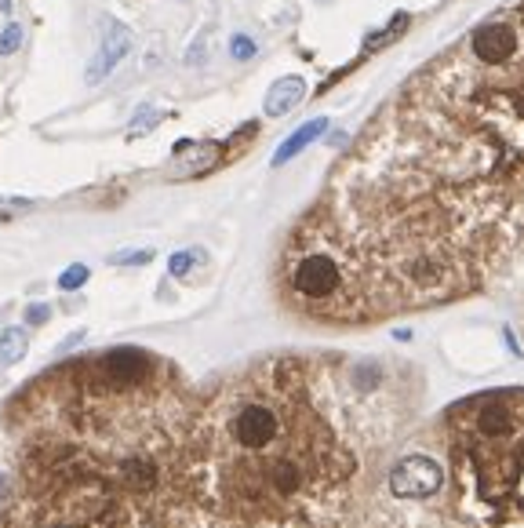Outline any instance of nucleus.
Instances as JSON below:
<instances>
[{
	"label": "nucleus",
	"mask_w": 524,
	"mask_h": 528,
	"mask_svg": "<svg viewBox=\"0 0 524 528\" xmlns=\"http://www.w3.org/2000/svg\"><path fill=\"white\" fill-rule=\"evenodd\" d=\"M284 255L325 277L335 321L462 295L524 255V0L379 106Z\"/></svg>",
	"instance_id": "1"
},
{
	"label": "nucleus",
	"mask_w": 524,
	"mask_h": 528,
	"mask_svg": "<svg viewBox=\"0 0 524 528\" xmlns=\"http://www.w3.org/2000/svg\"><path fill=\"white\" fill-rule=\"evenodd\" d=\"M98 503H8L0 528H98Z\"/></svg>",
	"instance_id": "2"
},
{
	"label": "nucleus",
	"mask_w": 524,
	"mask_h": 528,
	"mask_svg": "<svg viewBox=\"0 0 524 528\" xmlns=\"http://www.w3.org/2000/svg\"><path fill=\"white\" fill-rule=\"evenodd\" d=\"M390 489L397 496H408V499H423L430 492L441 489V466L427 456H408L393 466L390 473Z\"/></svg>",
	"instance_id": "3"
},
{
	"label": "nucleus",
	"mask_w": 524,
	"mask_h": 528,
	"mask_svg": "<svg viewBox=\"0 0 524 528\" xmlns=\"http://www.w3.org/2000/svg\"><path fill=\"white\" fill-rule=\"evenodd\" d=\"M131 47H135V33L124 22L106 19V30H102V47H98V55L91 59V66H88V81L98 84L106 73H114Z\"/></svg>",
	"instance_id": "4"
},
{
	"label": "nucleus",
	"mask_w": 524,
	"mask_h": 528,
	"mask_svg": "<svg viewBox=\"0 0 524 528\" xmlns=\"http://www.w3.org/2000/svg\"><path fill=\"white\" fill-rule=\"evenodd\" d=\"M175 157H179L175 175H197V172L216 168V161L223 157V146L219 142H182Z\"/></svg>",
	"instance_id": "5"
},
{
	"label": "nucleus",
	"mask_w": 524,
	"mask_h": 528,
	"mask_svg": "<svg viewBox=\"0 0 524 528\" xmlns=\"http://www.w3.org/2000/svg\"><path fill=\"white\" fill-rule=\"evenodd\" d=\"M306 98V81L302 77H281L270 91H266V114L270 117H284Z\"/></svg>",
	"instance_id": "6"
},
{
	"label": "nucleus",
	"mask_w": 524,
	"mask_h": 528,
	"mask_svg": "<svg viewBox=\"0 0 524 528\" xmlns=\"http://www.w3.org/2000/svg\"><path fill=\"white\" fill-rule=\"evenodd\" d=\"M328 132V117H317V121H306L299 132H292L281 146H277V153H274V168H281V165H288L292 157H299L313 139H321Z\"/></svg>",
	"instance_id": "7"
},
{
	"label": "nucleus",
	"mask_w": 524,
	"mask_h": 528,
	"mask_svg": "<svg viewBox=\"0 0 524 528\" xmlns=\"http://www.w3.org/2000/svg\"><path fill=\"white\" fill-rule=\"evenodd\" d=\"M30 350V332L26 328H4L0 332V361L4 364H19Z\"/></svg>",
	"instance_id": "8"
},
{
	"label": "nucleus",
	"mask_w": 524,
	"mask_h": 528,
	"mask_svg": "<svg viewBox=\"0 0 524 528\" xmlns=\"http://www.w3.org/2000/svg\"><path fill=\"white\" fill-rule=\"evenodd\" d=\"M404 30H408V15L401 12V15H393V19H390V26H386V30H379V33H372L368 40H364V51H379V47H386V44H390L393 37H401Z\"/></svg>",
	"instance_id": "9"
},
{
	"label": "nucleus",
	"mask_w": 524,
	"mask_h": 528,
	"mask_svg": "<svg viewBox=\"0 0 524 528\" xmlns=\"http://www.w3.org/2000/svg\"><path fill=\"white\" fill-rule=\"evenodd\" d=\"M204 259V251L200 248H186V251H175L172 255V262H168V274L172 277H186L193 267H197V262Z\"/></svg>",
	"instance_id": "10"
},
{
	"label": "nucleus",
	"mask_w": 524,
	"mask_h": 528,
	"mask_svg": "<svg viewBox=\"0 0 524 528\" xmlns=\"http://www.w3.org/2000/svg\"><path fill=\"white\" fill-rule=\"evenodd\" d=\"M255 40L251 37H244V33H233V40H230V55L237 59V63H248V59H255Z\"/></svg>",
	"instance_id": "11"
},
{
	"label": "nucleus",
	"mask_w": 524,
	"mask_h": 528,
	"mask_svg": "<svg viewBox=\"0 0 524 528\" xmlns=\"http://www.w3.org/2000/svg\"><path fill=\"white\" fill-rule=\"evenodd\" d=\"M84 281H88V267H84V262H73L70 270H63V277H59V288H63V292H77Z\"/></svg>",
	"instance_id": "12"
},
{
	"label": "nucleus",
	"mask_w": 524,
	"mask_h": 528,
	"mask_svg": "<svg viewBox=\"0 0 524 528\" xmlns=\"http://www.w3.org/2000/svg\"><path fill=\"white\" fill-rule=\"evenodd\" d=\"M19 44H22V26L8 22L4 30H0V55H12V51H19Z\"/></svg>",
	"instance_id": "13"
},
{
	"label": "nucleus",
	"mask_w": 524,
	"mask_h": 528,
	"mask_svg": "<svg viewBox=\"0 0 524 528\" xmlns=\"http://www.w3.org/2000/svg\"><path fill=\"white\" fill-rule=\"evenodd\" d=\"M149 259H153V251H149V248H139V251H117V255H110L114 267H142V262H149Z\"/></svg>",
	"instance_id": "14"
},
{
	"label": "nucleus",
	"mask_w": 524,
	"mask_h": 528,
	"mask_svg": "<svg viewBox=\"0 0 524 528\" xmlns=\"http://www.w3.org/2000/svg\"><path fill=\"white\" fill-rule=\"evenodd\" d=\"M47 317H51V310H47L44 302H37V306H30V310H26V321H30V325H44Z\"/></svg>",
	"instance_id": "15"
},
{
	"label": "nucleus",
	"mask_w": 524,
	"mask_h": 528,
	"mask_svg": "<svg viewBox=\"0 0 524 528\" xmlns=\"http://www.w3.org/2000/svg\"><path fill=\"white\" fill-rule=\"evenodd\" d=\"M156 121H161V114H139V117H135V124H131V135H139V132L153 128Z\"/></svg>",
	"instance_id": "16"
},
{
	"label": "nucleus",
	"mask_w": 524,
	"mask_h": 528,
	"mask_svg": "<svg viewBox=\"0 0 524 528\" xmlns=\"http://www.w3.org/2000/svg\"><path fill=\"white\" fill-rule=\"evenodd\" d=\"M30 208V200H0V211H22Z\"/></svg>",
	"instance_id": "17"
},
{
	"label": "nucleus",
	"mask_w": 524,
	"mask_h": 528,
	"mask_svg": "<svg viewBox=\"0 0 524 528\" xmlns=\"http://www.w3.org/2000/svg\"><path fill=\"white\" fill-rule=\"evenodd\" d=\"M0 12H4V15H12V0H0Z\"/></svg>",
	"instance_id": "18"
}]
</instances>
